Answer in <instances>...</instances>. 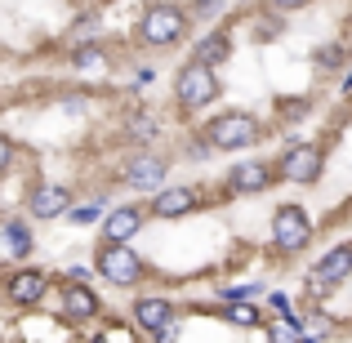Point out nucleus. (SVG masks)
Instances as JSON below:
<instances>
[{
	"instance_id": "39448f33",
	"label": "nucleus",
	"mask_w": 352,
	"mask_h": 343,
	"mask_svg": "<svg viewBox=\"0 0 352 343\" xmlns=\"http://www.w3.org/2000/svg\"><path fill=\"white\" fill-rule=\"evenodd\" d=\"M321 170H326V147L321 143H294V147H285L281 165H276V179L308 188V183L321 179Z\"/></svg>"
},
{
	"instance_id": "7ed1b4c3",
	"label": "nucleus",
	"mask_w": 352,
	"mask_h": 343,
	"mask_svg": "<svg viewBox=\"0 0 352 343\" xmlns=\"http://www.w3.org/2000/svg\"><path fill=\"white\" fill-rule=\"evenodd\" d=\"M183 32H188V14H183L179 5H147L143 18H138V41L147 45H174L183 41Z\"/></svg>"
},
{
	"instance_id": "ddd939ff",
	"label": "nucleus",
	"mask_w": 352,
	"mask_h": 343,
	"mask_svg": "<svg viewBox=\"0 0 352 343\" xmlns=\"http://www.w3.org/2000/svg\"><path fill=\"white\" fill-rule=\"evenodd\" d=\"M143 228V210L138 206H116L112 214L103 219V236H107V245H125L134 232Z\"/></svg>"
},
{
	"instance_id": "7c9ffc66",
	"label": "nucleus",
	"mask_w": 352,
	"mask_h": 343,
	"mask_svg": "<svg viewBox=\"0 0 352 343\" xmlns=\"http://www.w3.org/2000/svg\"><path fill=\"white\" fill-rule=\"evenodd\" d=\"M94 343H103V339H94Z\"/></svg>"
},
{
	"instance_id": "dca6fc26",
	"label": "nucleus",
	"mask_w": 352,
	"mask_h": 343,
	"mask_svg": "<svg viewBox=\"0 0 352 343\" xmlns=\"http://www.w3.org/2000/svg\"><path fill=\"white\" fill-rule=\"evenodd\" d=\"M197 58L192 63H206V67H219V63H228V54H232V41H228V32H210L197 41Z\"/></svg>"
},
{
	"instance_id": "f257e3e1",
	"label": "nucleus",
	"mask_w": 352,
	"mask_h": 343,
	"mask_svg": "<svg viewBox=\"0 0 352 343\" xmlns=\"http://www.w3.org/2000/svg\"><path fill=\"white\" fill-rule=\"evenodd\" d=\"M263 125L250 112H219L214 120H206V143L219 152H241V147H254Z\"/></svg>"
},
{
	"instance_id": "aec40b11",
	"label": "nucleus",
	"mask_w": 352,
	"mask_h": 343,
	"mask_svg": "<svg viewBox=\"0 0 352 343\" xmlns=\"http://www.w3.org/2000/svg\"><path fill=\"white\" fill-rule=\"evenodd\" d=\"M223 317L232 321V326H258L263 321V312H258V303H223Z\"/></svg>"
},
{
	"instance_id": "393cba45",
	"label": "nucleus",
	"mask_w": 352,
	"mask_h": 343,
	"mask_svg": "<svg viewBox=\"0 0 352 343\" xmlns=\"http://www.w3.org/2000/svg\"><path fill=\"white\" fill-rule=\"evenodd\" d=\"M9 165H14V143H9V138L0 134V174H5Z\"/></svg>"
},
{
	"instance_id": "0eeeda50",
	"label": "nucleus",
	"mask_w": 352,
	"mask_h": 343,
	"mask_svg": "<svg viewBox=\"0 0 352 343\" xmlns=\"http://www.w3.org/2000/svg\"><path fill=\"white\" fill-rule=\"evenodd\" d=\"M276 183V170L267 161H236L228 170V192L236 197H254V192H267Z\"/></svg>"
},
{
	"instance_id": "9d476101",
	"label": "nucleus",
	"mask_w": 352,
	"mask_h": 343,
	"mask_svg": "<svg viewBox=\"0 0 352 343\" xmlns=\"http://www.w3.org/2000/svg\"><path fill=\"white\" fill-rule=\"evenodd\" d=\"M165 170H170V161H161V156H152V152H138L125 170V183L138 188V192H152V188L165 183Z\"/></svg>"
},
{
	"instance_id": "bb28decb",
	"label": "nucleus",
	"mask_w": 352,
	"mask_h": 343,
	"mask_svg": "<svg viewBox=\"0 0 352 343\" xmlns=\"http://www.w3.org/2000/svg\"><path fill=\"white\" fill-rule=\"evenodd\" d=\"M267 303H272V308H276V317H294V312H290V299H285V294H272V299H267Z\"/></svg>"
},
{
	"instance_id": "20e7f679",
	"label": "nucleus",
	"mask_w": 352,
	"mask_h": 343,
	"mask_svg": "<svg viewBox=\"0 0 352 343\" xmlns=\"http://www.w3.org/2000/svg\"><path fill=\"white\" fill-rule=\"evenodd\" d=\"M312 241V219L303 206H276L272 214V250L276 254H299Z\"/></svg>"
},
{
	"instance_id": "f8f14e48",
	"label": "nucleus",
	"mask_w": 352,
	"mask_h": 343,
	"mask_svg": "<svg viewBox=\"0 0 352 343\" xmlns=\"http://www.w3.org/2000/svg\"><path fill=\"white\" fill-rule=\"evenodd\" d=\"M197 210V188H161L152 197V214L156 219H183Z\"/></svg>"
},
{
	"instance_id": "f03ea898",
	"label": "nucleus",
	"mask_w": 352,
	"mask_h": 343,
	"mask_svg": "<svg viewBox=\"0 0 352 343\" xmlns=\"http://www.w3.org/2000/svg\"><path fill=\"white\" fill-rule=\"evenodd\" d=\"M174 98H179L183 112H201V107H210L219 98L214 67H206V63H188V67H179V76H174Z\"/></svg>"
},
{
	"instance_id": "5701e85b",
	"label": "nucleus",
	"mask_w": 352,
	"mask_h": 343,
	"mask_svg": "<svg viewBox=\"0 0 352 343\" xmlns=\"http://www.w3.org/2000/svg\"><path fill=\"white\" fill-rule=\"evenodd\" d=\"M98 339H103V343H134V335H129L125 326H107V330H103Z\"/></svg>"
},
{
	"instance_id": "6ab92c4d",
	"label": "nucleus",
	"mask_w": 352,
	"mask_h": 343,
	"mask_svg": "<svg viewBox=\"0 0 352 343\" xmlns=\"http://www.w3.org/2000/svg\"><path fill=\"white\" fill-rule=\"evenodd\" d=\"M267 343H303L299 317H276L272 326H267Z\"/></svg>"
},
{
	"instance_id": "c85d7f7f",
	"label": "nucleus",
	"mask_w": 352,
	"mask_h": 343,
	"mask_svg": "<svg viewBox=\"0 0 352 343\" xmlns=\"http://www.w3.org/2000/svg\"><path fill=\"white\" fill-rule=\"evenodd\" d=\"M272 9H303V5H312V0H267Z\"/></svg>"
},
{
	"instance_id": "b1692460",
	"label": "nucleus",
	"mask_w": 352,
	"mask_h": 343,
	"mask_svg": "<svg viewBox=\"0 0 352 343\" xmlns=\"http://www.w3.org/2000/svg\"><path fill=\"white\" fill-rule=\"evenodd\" d=\"M303 112H308V98H294V103H281V116H285V120H299Z\"/></svg>"
},
{
	"instance_id": "c756f323",
	"label": "nucleus",
	"mask_w": 352,
	"mask_h": 343,
	"mask_svg": "<svg viewBox=\"0 0 352 343\" xmlns=\"http://www.w3.org/2000/svg\"><path fill=\"white\" fill-rule=\"evenodd\" d=\"M344 94H352V71H348V76H344Z\"/></svg>"
},
{
	"instance_id": "f3484780",
	"label": "nucleus",
	"mask_w": 352,
	"mask_h": 343,
	"mask_svg": "<svg viewBox=\"0 0 352 343\" xmlns=\"http://www.w3.org/2000/svg\"><path fill=\"white\" fill-rule=\"evenodd\" d=\"M352 58V49H348V41H330V45H321L317 54H312V63H317L321 71H339L344 63Z\"/></svg>"
},
{
	"instance_id": "4be33fe9",
	"label": "nucleus",
	"mask_w": 352,
	"mask_h": 343,
	"mask_svg": "<svg viewBox=\"0 0 352 343\" xmlns=\"http://www.w3.org/2000/svg\"><path fill=\"white\" fill-rule=\"evenodd\" d=\"M129 138H134V143H152V138H156V120H143V116H138L134 125H129Z\"/></svg>"
},
{
	"instance_id": "cd10ccee",
	"label": "nucleus",
	"mask_w": 352,
	"mask_h": 343,
	"mask_svg": "<svg viewBox=\"0 0 352 343\" xmlns=\"http://www.w3.org/2000/svg\"><path fill=\"white\" fill-rule=\"evenodd\" d=\"M94 214H98V206H80V210H72V219H76V223H89Z\"/></svg>"
},
{
	"instance_id": "6e6552de",
	"label": "nucleus",
	"mask_w": 352,
	"mask_h": 343,
	"mask_svg": "<svg viewBox=\"0 0 352 343\" xmlns=\"http://www.w3.org/2000/svg\"><path fill=\"white\" fill-rule=\"evenodd\" d=\"M45 290H50V276L36 272V267H23V272H14L5 281L9 303H18V308H36V303L45 299Z\"/></svg>"
},
{
	"instance_id": "2eb2a0df",
	"label": "nucleus",
	"mask_w": 352,
	"mask_h": 343,
	"mask_svg": "<svg viewBox=\"0 0 352 343\" xmlns=\"http://www.w3.org/2000/svg\"><path fill=\"white\" fill-rule=\"evenodd\" d=\"M63 312H67L72 321L98 317V294L89 290V285H67V290H63Z\"/></svg>"
},
{
	"instance_id": "9b49d317",
	"label": "nucleus",
	"mask_w": 352,
	"mask_h": 343,
	"mask_svg": "<svg viewBox=\"0 0 352 343\" xmlns=\"http://www.w3.org/2000/svg\"><path fill=\"white\" fill-rule=\"evenodd\" d=\"M67 206H72V192L63 188V183H41V188L32 192V201H27L32 219H58Z\"/></svg>"
},
{
	"instance_id": "4468645a",
	"label": "nucleus",
	"mask_w": 352,
	"mask_h": 343,
	"mask_svg": "<svg viewBox=\"0 0 352 343\" xmlns=\"http://www.w3.org/2000/svg\"><path fill=\"white\" fill-rule=\"evenodd\" d=\"M174 321V303L170 299H134V326L147 330V335H156L161 326H170Z\"/></svg>"
},
{
	"instance_id": "412c9836",
	"label": "nucleus",
	"mask_w": 352,
	"mask_h": 343,
	"mask_svg": "<svg viewBox=\"0 0 352 343\" xmlns=\"http://www.w3.org/2000/svg\"><path fill=\"white\" fill-rule=\"evenodd\" d=\"M72 63H76L80 71H94V67H103V49H98V45H80V49L72 54Z\"/></svg>"
},
{
	"instance_id": "a211bd4d",
	"label": "nucleus",
	"mask_w": 352,
	"mask_h": 343,
	"mask_svg": "<svg viewBox=\"0 0 352 343\" xmlns=\"http://www.w3.org/2000/svg\"><path fill=\"white\" fill-rule=\"evenodd\" d=\"M5 245H9V254H14V258L32 254V232H27L23 219H9V223H5Z\"/></svg>"
},
{
	"instance_id": "423d86ee",
	"label": "nucleus",
	"mask_w": 352,
	"mask_h": 343,
	"mask_svg": "<svg viewBox=\"0 0 352 343\" xmlns=\"http://www.w3.org/2000/svg\"><path fill=\"white\" fill-rule=\"evenodd\" d=\"M98 272H103L112 285H138V276H143V258H138L129 245H103V254H98Z\"/></svg>"
},
{
	"instance_id": "1a4fd4ad",
	"label": "nucleus",
	"mask_w": 352,
	"mask_h": 343,
	"mask_svg": "<svg viewBox=\"0 0 352 343\" xmlns=\"http://www.w3.org/2000/svg\"><path fill=\"white\" fill-rule=\"evenodd\" d=\"M312 276H317L321 285H344L348 276H352V241L348 245H335V250H326V254L317 258V267H312Z\"/></svg>"
},
{
	"instance_id": "a878e982",
	"label": "nucleus",
	"mask_w": 352,
	"mask_h": 343,
	"mask_svg": "<svg viewBox=\"0 0 352 343\" xmlns=\"http://www.w3.org/2000/svg\"><path fill=\"white\" fill-rule=\"evenodd\" d=\"M174 339H179V317H174L170 326H161V330H156V343H174Z\"/></svg>"
}]
</instances>
